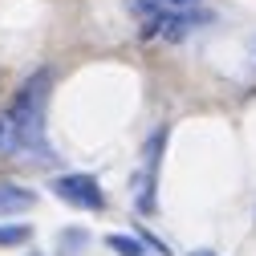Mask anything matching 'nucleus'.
<instances>
[{"label":"nucleus","instance_id":"f257e3e1","mask_svg":"<svg viewBox=\"0 0 256 256\" xmlns=\"http://www.w3.org/2000/svg\"><path fill=\"white\" fill-rule=\"evenodd\" d=\"M49 94H53V70H37L24 78L16 98L8 106L12 122V142L20 163H49V138H45V114H49Z\"/></svg>","mask_w":256,"mask_h":256},{"label":"nucleus","instance_id":"f03ea898","mask_svg":"<svg viewBox=\"0 0 256 256\" xmlns=\"http://www.w3.org/2000/svg\"><path fill=\"white\" fill-rule=\"evenodd\" d=\"M216 16L208 12V8H163L158 16H150V20H142V41H183V37H191L196 28H204V24H212Z\"/></svg>","mask_w":256,"mask_h":256},{"label":"nucleus","instance_id":"7ed1b4c3","mask_svg":"<svg viewBox=\"0 0 256 256\" xmlns=\"http://www.w3.org/2000/svg\"><path fill=\"white\" fill-rule=\"evenodd\" d=\"M49 191H53L61 204L78 208V212H106L102 183L94 179V175H57V179L49 183Z\"/></svg>","mask_w":256,"mask_h":256},{"label":"nucleus","instance_id":"20e7f679","mask_svg":"<svg viewBox=\"0 0 256 256\" xmlns=\"http://www.w3.org/2000/svg\"><path fill=\"white\" fill-rule=\"evenodd\" d=\"M28 208H37V191H28L24 183H12V179H0V220L24 216Z\"/></svg>","mask_w":256,"mask_h":256},{"label":"nucleus","instance_id":"39448f33","mask_svg":"<svg viewBox=\"0 0 256 256\" xmlns=\"http://www.w3.org/2000/svg\"><path fill=\"white\" fill-rule=\"evenodd\" d=\"M86 248H90V232L86 228H66V232H57L53 256H82Z\"/></svg>","mask_w":256,"mask_h":256},{"label":"nucleus","instance_id":"423d86ee","mask_svg":"<svg viewBox=\"0 0 256 256\" xmlns=\"http://www.w3.org/2000/svg\"><path fill=\"white\" fill-rule=\"evenodd\" d=\"M106 248H110L114 256H154V252L142 244V236H122V232L106 236Z\"/></svg>","mask_w":256,"mask_h":256},{"label":"nucleus","instance_id":"0eeeda50","mask_svg":"<svg viewBox=\"0 0 256 256\" xmlns=\"http://www.w3.org/2000/svg\"><path fill=\"white\" fill-rule=\"evenodd\" d=\"M33 240V228L28 224H0V248H20Z\"/></svg>","mask_w":256,"mask_h":256},{"label":"nucleus","instance_id":"6e6552de","mask_svg":"<svg viewBox=\"0 0 256 256\" xmlns=\"http://www.w3.org/2000/svg\"><path fill=\"white\" fill-rule=\"evenodd\" d=\"M126 8H130L138 20H150V16H158L163 8H171L167 0H126Z\"/></svg>","mask_w":256,"mask_h":256},{"label":"nucleus","instance_id":"1a4fd4ad","mask_svg":"<svg viewBox=\"0 0 256 256\" xmlns=\"http://www.w3.org/2000/svg\"><path fill=\"white\" fill-rule=\"evenodd\" d=\"M4 154H16V142H12V122H8V110H0V158Z\"/></svg>","mask_w":256,"mask_h":256},{"label":"nucleus","instance_id":"9d476101","mask_svg":"<svg viewBox=\"0 0 256 256\" xmlns=\"http://www.w3.org/2000/svg\"><path fill=\"white\" fill-rule=\"evenodd\" d=\"M167 4H171V8H191L196 0H167Z\"/></svg>","mask_w":256,"mask_h":256},{"label":"nucleus","instance_id":"9b49d317","mask_svg":"<svg viewBox=\"0 0 256 256\" xmlns=\"http://www.w3.org/2000/svg\"><path fill=\"white\" fill-rule=\"evenodd\" d=\"M191 256H216V252H208V248H196V252H191Z\"/></svg>","mask_w":256,"mask_h":256},{"label":"nucleus","instance_id":"f8f14e48","mask_svg":"<svg viewBox=\"0 0 256 256\" xmlns=\"http://www.w3.org/2000/svg\"><path fill=\"white\" fill-rule=\"evenodd\" d=\"M28 256H41V252H28Z\"/></svg>","mask_w":256,"mask_h":256}]
</instances>
